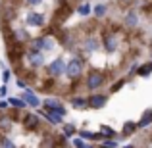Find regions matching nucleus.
<instances>
[{
  "label": "nucleus",
  "instance_id": "f257e3e1",
  "mask_svg": "<svg viewBox=\"0 0 152 148\" xmlns=\"http://www.w3.org/2000/svg\"><path fill=\"white\" fill-rule=\"evenodd\" d=\"M83 71V60L81 58H71L69 63H66V75L69 79H77Z\"/></svg>",
  "mask_w": 152,
  "mask_h": 148
},
{
  "label": "nucleus",
  "instance_id": "f03ea898",
  "mask_svg": "<svg viewBox=\"0 0 152 148\" xmlns=\"http://www.w3.org/2000/svg\"><path fill=\"white\" fill-rule=\"evenodd\" d=\"M31 46H33V50L48 52V50L54 48V39H50V37H39V39H35V41L31 42Z\"/></svg>",
  "mask_w": 152,
  "mask_h": 148
},
{
  "label": "nucleus",
  "instance_id": "7ed1b4c3",
  "mask_svg": "<svg viewBox=\"0 0 152 148\" xmlns=\"http://www.w3.org/2000/svg\"><path fill=\"white\" fill-rule=\"evenodd\" d=\"M46 69H48L50 77H60L62 73H66V62H64V58H56L48 63Z\"/></svg>",
  "mask_w": 152,
  "mask_h": 148
},
{
  "label": "nucleus",
  "instance_id": "20e7f679",
  "mask_svg": "<svg viewBox=\"0 0 152 148\" xmlns=\"http://www.w3.org/2000/svg\"><path fill=\"white\" fill-rule=\"evenodd\" d=\"M42 106H45L48 112H56V114H60V115H66V112H67L66 108H64V104L60 102L58 98H45Z\"/></svg>",
  "mask_w": 152,
  "mask_h": 148
},
{
  "label": "nucleus",
  "instance_id": "39448f33",
  "mask_svg": "<svg viewBox=\"0 0 152 148\" xmlns=\"http://www.w3.org/2000/svg\"><path fill=\"white\" fill-rule=\"evenodd\" d=\"M104 85V75L102 73H89L87 75V89L89 90H96Z\"/></svg>",
  "mask_w": 152,
  "mask_h": 148
},
{
  "label": "nucleus",
  "instance_id": "423d86ee",
  "mask_svg": "<svg viewBox=\"0 0 152 148\" xmlns=\"http://www.w3.org/2000/svg\"><path fill=\"white\" fill-rule=\"evenodd\" d=\"M87 102H89L91 108H94V110H100L108 104V96L106 94H91L89 98H87Z\"/></svg>",
  "mask_w": 152,
  "mask_h": 148
},
{
  "label": "nucleus",
  "instance_id": "0eeeda50",
  "mask_svg": "<svg viewBox=\"0 0 152 148\" xmlns=\"http://www.w3.org/2000/svg\"><path fill=\"white\" fill-rule=\"evenodd\" d=\"M25 19L31 27H42L45 25V14H41V12H29Z\"/></svg>",
  "mask_w": 152,
  "mask_h": 148
},
{
  "label": "nucleus",
  "instance_id": "6e6552de",
  "mask_svg": "<svg viewBox=\"0 0 152 148\" xmlns=\"http://www.w3.org/2000/svg\"><path fill=\"white\" fill-rule=\"evenodd\" d=\"M21 100H23V102L27 104V106H31V108H39V106L42 104V102H41V98H39V96H37V94H35V93H33L31 89H27L25 93H23Z\"/></svg>",
  "mask_w": 152,
  "mask_h": 148
},
{
  "label": "nucleus",
  "instance_id": "1a4fd4ad",
  "mask_svg": "<svg viewBox=\"0 0 152 148\" xmlns=\"http://www.w3.org/2000/svg\"><path fill=\"white\" fill-rule=\"evenodd\" d=\"M104 50H106L108 54H112V52L118 50V37H114V35H106V37H104Z\"/></svg>",
  "mask_w": 152,
  "mask_h": 148
},
{
  "label": "nucleus",
  "instance_id": "9d476101",
  "mask_svg": "<svg viewBox=\"0 0 152 148\" xmlns=\"http://www.w3.org/2000/svg\"><path fill=\"white\" fill-rule=\"evenodd\" d=\"M79 137L83 141H102L104 135L102 133H91V131H79Z\"/></svg>",
  "mask_w": 152,
  "mask_h": 148
},
{
  "label": "nucleus",
  "instance_id": "9b49d317",
  "mask_svg": "<svg viewBox=\"0 0 152 148\" xmlns=\"http://www.w3.org/2000/svg\"><path fill=\"white\" fill-rule=\"evenodd\" d=\"M152 123V110H145V114H142L141 121L137 123V129H141V127H146Z\"/></svg>",
  "mask_w": 152,
  "mask_h": 148
},
{
  "label": "nucleus",
  "instance_id": "f8f14e48",
  "mask_svg": "<svg viewBox=\"0 0 152 148\" xmlns=\"http://www.w3.org/2000/svg\"><path fill=\"white\" fill-rule=\"evenodd\" d=\"M42 115H45V119H48L52 125H58V123H62V117H64V115L56 114V112H46V114H42Z\"/></svg>",
  "mask_w": 152,
  "mask_h": 148
},
{
  "label": "nucleus",
  "instance_id": "ddd939ff",
  "mask_svg": "<svg viewBox=\"0 0 152 148\" xmlns=\"http://www.w3.org/2000/svg\"><path fill=\"white\" fill-rule=\"evenodd\" d=\"M27 58H29V62L33 63V66H42V52L35 50V52H31Z\"/></svg>",
  "mask_w": 152,
  "mask_h": 148
},
{
  "label": "nucleus",
  "instance_id": "4468645a",
  "mask_svg": "<svg viewBox=\"0 0 152 148\" xmlns=\"http://www.w3.org/2000/svg\"><path fill=\"white\" fill-rule=\"evenodd\" d=\"M37 125H39V115L27 114V115H25V127H29V129H35Z\"/></svg>",
  "mask_w": 152,
  "mask_h": 148
},
{
  "label": "nucleus",
  "instance_id": "2eb2a0df",
  "mask_svg": "<svg viewBox=\"0 0 152 148\" xmlns=\"http://www.w3.org/2000/svg\"><path fill=\"white\" fill-rule=\"evenodd\" d=\"M85 50H87V52H96V50H98V41H96L94 37L85 39Z\"/></svg>",
  "mask_w": 152,
  "mask_h": 148
},
{
  "label": "nucleus",
  "instance_id": "dca6fc26",
  "mask_svg": "<svg viewBox=\"0 0 152 148\" xmlns=\"http://www.w3.org/2000/svg\"><path fill=\"white\" fill-rule=\"evenodd\" d=\"M71 104H73L75 108H79V110H83V108H89L87 98H81V96H73V98H71Z\"/></svg>",
  "mask_w": 152,
  "mask_h": 148
},
{
  "label": "nucleus",
  "instance_id": "f3484780",
  "mask_svg": "<svg viewBox=\"0 0 152 148\" xmlns=\"http://www.w3.org/2000/svg\"><path fill=\"white\" fill-rule=\"evenodd\" d=\"M137 73L141 75V77H148V75L152 73V62L145 63V66H141V67H137Z\"/></svg>",
  "mask_w": 152,
  "mask_h": 148
},
{
  "label": "nucleus",
  "instance_id": "a211bd4d",
  "mask_svg": "<svg viewBox=\"0 0 152 148\" xmlns=\"http://www.w3.org/2000/svg\"><path fill=\"white\" fill-rule=\"evenodd\" d=\"M8 104H10V106H12V108H15V110H23V108H25V106H27V104H25V102H23V100H21V98H14V96H12L10 100H8Z\"/></svg>",
  "mask_w": 152,
  "mask_h": 148
},
{
  "label": "nucleus",
  "instance_id": "6ab92c4d",
  "mask_svg": "<svg viewBox=\"0 0 152 148\" xmlns=\"http://www.w3.org/2000/svg\"><path fill=\"white\" fill-rule=\"evenodd\" d=\"M125 23L129 27H135L139 23V15L135 14V12H129V14H127V17H125Z\"/></svg>",
  "mask_w": 152,
  "mask_h": 148
},
{
  "label": "nucleus",
  "instance_id": "aec40b11",
  "mask_svg": "<svg viewBox=\"0 0 152 148\" xmlns=\"http://www.w3.org/2000/svg\"><path fill=\"white\" fill-rule=\"evenodd\" d=\"M106 12H108L106 4H98V6H94V15H96V17H104Z\"/></svg>",
  "mask_w": 152,
  "mask_h": 148
},
{
  "label": "nucleus",
  "instance_id": "412c9836",
  "mask_svg": "<svg viewBox=\"0 0 152 148\" xmlns=\"http://www.w3.org/2000/svg\"><path fill=\"white\" fill-rule=\"evenodd\" d=\"M135 129H137V123H131V121H129V123H125V127H123V133H121V135H123L121 139H125L127 135H129V133H133Z\"/></svg>",
  "mask_w": 152,
  "mask_h": 148
},
{
  "label": "nucleus",
  "instance_id": "4be33fe9",
  "mask_svg": "<svg viewBox=\"0 0 152 148\" xmlns=\"http://www.w3.org/2000/svg\"><path fill=\"white\" fill-rule=\"evenodd\" d=\"M77 14L79 15H89L91 14V4H81V6L77 8Z\"/></svg>",
  "mask_w": 152,
  "mask_h": 148
},
{
  "label": "nucleus",
  "instance_id": "5701e85b",
  "mask_svg": "<svg viewBox=\"0 0 152 148\" xmlns=\"http://www.w3.org/2000/svg\"><path fill=\"white\" fill-rule=\"evenodd\" d=\"M0 148H15V144L8 137H2V139H0Z\"/></svg>",
  "mask_w": 152,
  "mask_h": 148
},
{
  "label": "nucleus",
  "instance_id": "b1692460",
  "mask_svg": "<svg viewBox=\"0 0 152 148\" xmlns=\"http://www.w3.org/2000/svg\"><path fill=\"white\" fill-rule=\"evenodd\" d=\"M75 135V125H64V137H73Z\"/></svg>",
  "mask_w": 152,
  "mask_h": 148
},
{
  "label": "nucleus",
  "instance_id": "393cba45",
  "mask_svg": "<svg viewBox=\"0 0 152 148\" xmlns=\"http://www.w3.org/2000/svg\"><path fill=\"white\" fill-rule=\"evenodd\" d=\"M100 133H102V135H108V137H115V131L112 129V127H106V125L100 127Z\"/></svg>",
  "mask_w": 152,
  "mask_h": 148
},
{
  "label": "nucleus",
  "instance_id": "a878e982",
  "mask_svg": "<svg viewBox=\"0 0 152 148\" xmlns=\"http://www.w3.org/2000/svg\"><path fill=\"white\" fill-rule=\"evenodd\" d=\"M15 37H18V41H29V35H27L23 29H18V31H15Z\"/></svg>",
  "mask_w": 152,
  "mask_h": 148
},
{
  "label": "nucleus",
  "instance_id": "bb28decb",
  "mask_svg": "<svg viewBox=\"0 0 152 148\" xmlns=\"http://www.w3.org/2000/svg\"><path fill=\"white\" fill-rule=\"evenodd\" d=\"M0 127H2V129H10V117H2L0 119Z\"/></svg>",
  "mask_w": 152,
  "mask_h": 148
},
{
  "label": "nucleus",
  "instance_id": "cd10ccee",
  "mask_svg": "<svg viewBox=\"0 0 152 148\" xmlns=\"http://www.w3.org/2000/svg\"><path fill=\"white\" fill-rule=\"evenodd\" d=\"M102 146H108V148H115V146H118V142H115V141H112V139H110V141H104V142H102Z\"/></svg>",
  "mask_w": 152,
  "mask_h": 148
},
{
  "label": "nucleus",
  "instance_id": "c85d7f7f",
  "mask_svg": "<svg viewBox=\"0 0 152 148\" xmlns=\"http://www.w3.org/2000/svg\"><path fill=\"white\" fill-rule=\"evenodd\" d=\"M73 146H75V148H83V146H85L83 139H73Z\"/></svg>",
  "mask_w": 152,
  "mask_h": 148
},
{
  "label": "nucleus",
  "instance_id": "c756f323",
  "mask_svg": "<svg viewBox=\"0 0 152 148\" xmlns=\"http://www.w3.org/2000/svg\"><path fill=\"white\" fill-rule=\"evenodd\" d=\"M10 75H12V73H10V69H4V73H2V81H4V83H8V81H10Z\"/></svg>",
  "mask_w": 152,
  "mask_h": 148
},
{
  "label": "nucleus",
  "instance_id": "7c9ffc66",
  "mask_svg": "<svg viewBox=\"0 0 152 148\" xmlns=\"http://www.w3.org/2000/svg\"><path fill=\"white\" fill-rule=\"evenodd\" d=\"M27 4H29V6H37V4H41L42 0H25Z\"/></svg>",
  "mask_w": 152,
  "mask_h": 148
},
{
  "label": "nucleus",
  "instance_id": "2f4dec72",
  "mask_svg": "<svg viewBox=\"0 0 152 148\" xmlns=\"http://www.w3.org/2000/svg\"><path fill=\"white\" fill-rule=\"evenodd\" d=\"M8 94V89H6V85H2L0 87V96H6Z\"/></svg>",
  "mask_w": 152,
  "mask_h": 148
},
{
  "label": "nucleus",
  "instance_id": "473e14b6",
  "mask_svg": "<svg viewBox=\"0 0 152 148\" xmlns=\"http://www.w3.org/2000/svg\"><path fill=\"white\" fill-rule=\"evenodd\" d=\"M8 106H10V104H8L6 100H0V110H6Z\"/></svg>",
  "mask_w": 152,
  "mask_h": 148
},
{
  "label": "nucleus",
  "instance_id": "72a5a7b5",
  "mask_svg": "<svg viewBox=\"0 0 152 148\" xmlns=\"http://www.w3.org/2000/svg\"><path fill=\"white\" fill-rule=\"evenodd\" d=\"M83 148H93V146H91V144H85V146H83Z\"/></svg>",
  "mask_w": 152,
  "mask_h": 148
},
{
  "label": "nucleus",
  "instance_id": "f704fd0d",
  "mask_svg": "<svg viewBox=\"0 0 152 148\" xmlns=\"http://www.w3.org/2000/svg\"><path fill=\"white\" fill-rule=\"evenodd\" d=\"M125 148H133V146H125Z\"/></svg>",
  "mask_w": 152,
  "mask_h": 148
},
{
  "label": "nucleus",
  "instance_id": "c9c22d12",
  "mask_svg": "<svg viewBox=\"0 0 152 148\" xmlns=\"http://www.w3.org/2000/svg\"><path fill=\"white\" fill-rule=\"evenodd\" d=\"M102 148H108V146H102Z\"/></svg>",
  "mask_w": 152,
  "mask_h": 148
}]
</instances>
